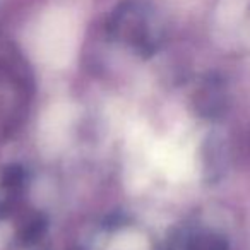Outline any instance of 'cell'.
Returning <instances> with one entry per match:
<instances>
[{
    "label": "cell",
    "mask_w": 250,
    "mask_h": 250,
    "mask_svg": "<svg viewBox=\"0 0 250 250\" xmlns=\"http://www.w3.org/2000/svg\"><path fill=\"white\" fill-rule=\"evenodd\" d=\"M43 229H45V221H43L42 218H36L35 221H31L24 228V231H22V240H24L26 243L36 242V240L42 236Z\"/></svg>",
    "instance_id": "6da1fadb"
},
{
    "label": "cell",
    "mask_w": 250,
    "mask_h": 250,
    "mask_svg": "<svg viewBox=\"0 0 250 250\" xmlns=\"http://www.w3.org/2000/svg\"><path fill=\"white\" fill-rule=\"evenodd\" d=\"M22 180H24V171L19 167H11L4 175V184L9 187H18L22 184Z\"/></svg>",
    "instance_id": "7a4b0ae2"
}]
</instances>
